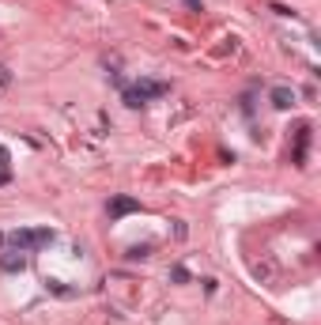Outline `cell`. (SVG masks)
Here are the masks:
<instances>
[{"instance_id": "obj_1", "label": "cell", "mask_w": 321, "mask_h": 325, "mask_svg": "<svg viewBox=\"0 0 321 325\" xmlns=\"http://www.w3.org/2000/svg\"><path fill=\"white\" fill-rule=\"evenodd\" d=\"M170 84H155V80H140L136 87H128L125 91V102L128 106H144L148 98H159V94H166Z\"/></svg>"}, {"instance_id": "obj_2", "label": "cell", "mask_w": 321, "mask_h": 325, "mask_svg": "<svg viewBox=\"0 0 321 325\" xmlns=\"http://www.w3.org/2000/svg\"><path fill=\"white\" fill-rule=\"evenodd\" d=\"M53 242V231L50 227H38V231H12V246L23 254V250H34V246H46Z\"/></svg>"}, {"instance_id": "obj_3", "label": "cell", "mask_w": 321, "mask_h": 325, "mask_svg": "<svg viewBox=\"0 0 321 325\" xmlns=\"http://www.w3.org/2000/svg\"><path fill=\"white\" fill-rule=\"evenodd\" d=\"M272 106H276V110H291V106H295V91H291V87H272Z\"/></svg>"}, {"instance_id": "obj_4", "label": "cell", "mask_w": 321, "mask_h": 325, "mask_svg": "<svg viewBox=\"0 0 321 325\" xmlns=\"http://www.w3.org/2000/svg\"><path fill=\"white\" fill-rule=\"evenodd\" d=\"M128 212H140V200H132V197H114L110 200V216L118 220V216H128Z\"/></svg>"}, {"instance_id": "obj_5", "label": "cell", "mask_w": 321, "mask_h": 325, "mask_svg": "<svg viewBox=\"0 0 321 325\" xmlns=\"http://www.w3.org/2000/svg\"><path fill=\"white\" fill-rule=\"evenodd\" d=\"M23 254H8V257H0V268H8V272H16V268H23Z\"/></svg>"}, {"instance_id": "obj_6", "label": "cell", "mask_w": 321, "mask_h": 325, "mask_svg": "<svg viewBox=\"0 0 321 325\" xmlns=\"http://www.w3.org/2000/svg\"><path fill=\"white\" fill-rule=\"evenodd\" d=\"M128 257H132V261H136V257H148V246H132V250H128Z\"/></svg>"}, {"instance_id": "obj_7", "label": "cell", "mask_w": 321, "mask_h": 325, "mask_svg": "<svg viewBox=\"0 0 321 325\" xmlns=\"http://www.w3.org/2000/svg\"><path fill=\"white\" fill-rule=\"evenodd\" d=\"M8 84H12V72L4 68V64H0V87H8Z\"/></svg>"}]
</instances>
